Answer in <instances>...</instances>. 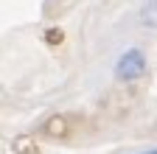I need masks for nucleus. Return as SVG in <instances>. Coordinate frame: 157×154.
<instances>
[{"mask_svg":"<svg viewBox=\"0 0 157 154\" xmlns=\"http://www.w3.org/2000/svg\"><path fill=\"white\" fill-rule=\"evenodd\" d=\"M146 56H143V51H137V48H129L121 59H118V65H115V76L121 81H137V79H143L146 76Z\"/></svg>","mask_w":157,"mask_h":154,"instance_id":"1","label":"nucleus"},{"mask_svg":"<svg viewBox=\"0 0 157 154\" xmlns=\"http://www.w3.org/2000/svg\"><path fill=\"white\" fill-rule=\"evenodd\" d=\"M140 154H157V148H149V151H140Z\"/></svg>","mask_w":157,"mask_h":154,"instance_id":"2","label":"nucleus"}]
</instances>
